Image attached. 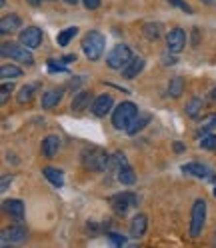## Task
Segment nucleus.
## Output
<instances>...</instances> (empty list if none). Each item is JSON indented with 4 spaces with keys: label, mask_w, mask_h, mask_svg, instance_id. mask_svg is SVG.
I'll use <instances>...</instances> for the list:
<instances>
[{
    "label": "nucleus",
    "mask_w": 216,
    "mask_h": 248,
    "mask_svg": "<svg viewBox=\"0 0 216 248\" xmlns=\"http://www.w3.org/2000/svg\"><path fill=\"white\" fill-rule=\"evenodd\" d=\"M22 20L18 14H6V16H2V20H0V34H10V32H16V30L20 28Z\"/></svg>",
    "instance_id": "ddd939ff"
},
{
    "label": "nucleus",
    "mask_w": 216,
    "mask_h": 248,
    "mask_svg": "<svg viewBox=\"0 0 216 248\" xmlns=\"http://www.w3.org/2000/svg\"><path fill=\"white\" fill-rule=\"evenodd\" d=\"M142 32H144V36H146L148 40H156V38H160V34H162V24H160V22H146V24L142 26Z\"/></svg>",
    "instance_id": "393cba45"
},
{
    "label": "nucleus",
    "mask_w": 216,
    "mask_h": 248,
    "mask_svg": "<svg viewBox=\"0 0 216 248\" xmlns=\"http://www.w3.org/2000/svg\"><path fill=\"white\" fill-rule=\"evenodd\" d=\"M114 106V98L110 96V94H98L96 98H94V102H92V106H90V110H92V114L94 116H104L106 112H110V108Z\"/></svg>",
    "instance_id": "9b49d317"
},
{
    "label": "nucleus",
    "mask_w": 216,
    "mask_h": 248,
    "mask_svg": "<svg viewBox=\"0 0 216 248\" xmlns=\"http://www.w3.org/2000/svg\"><path fill=\"white\" fill-rule=\"evenodd\" d=\"M28 236V232L22 224H14L6 230H2V248H8V244H22Z\"/></svg>",
    "instance_id": "1a4fd4ad"
},
{
    "label": "nucleus",
    "mask_w": 216,
    "mask_h": 248,
    "mask_svg": "<svg viewBox=\"0 0 216 248\" xmlns=\"http://www.w3.org/2000/svg\"><path fill=\"white\" fill-rule=\"evenodd\" d=\"M202 108H204L202 98L194 96V98H190V100L186 102V106H184V112H186V116H190V118H198L200 112H202Z\"/></svg>",
    "instance_id": "5701e85b"
},
{
    "label": "nucleus",
    "mask_w": 216,
    "mask_h": 248,
    "mask_svg": "<svg viewBox=\"0 0 216 248\" xmlns=\"http://www.w3.org/2000/svg\"><path fill=\"white\" fill-rule=\"evenodd\" d=\"M126 248H140V246H138V244H130V246H126Z\"/></svg>",
    "instance_id": "a19ab883"
},
{
    "label": "nucleus",
    "mask_w": 216,
    "mask_h": 248,
    "mask_svg": "<svg viewBox=\"0 0 216 248\" xmlns=\"http://www.w3.org/2000/svg\"><path fill=\"white\" fill-rule=\"evenodd\" d=\"M200 2H204V4H212L214 0H200Z\"/></svg>",
    "instance_id": "58836bf2"
},
{
    "label": "nucleus",
    "mask_w": 216,
    "mask_h": 248,
    "mask_svg": "<svg viewBox=\"0 0 216 248\" xmlns=\"http://www.w3.org/2000/svg\"><path fill=\"white\" fill-rule=\"evenodd\" d=\"M104 46H106V40L100 32H96V30H92V32H88L82 38V50H84L88 60H98L104 52Z\"/></svg>",
    "instance_id": "7ed1b4c3"
},
{
    "label": "nucleus",
    "mask_w": 216,
    "mask_h": 248,
    "mask_svg": "<svg viewBox=\"0 0 216 248\" xmlns=\"http://www.w3.org/2000/svg\"><path fill=\"white\" fill-rule=\"evenodd\" d=\"M80 160H82V166L86 170H92V172H104V170L110 168V156L106 154V150L98 146L84 148L80 154Z\"/></svg>",
    "instance_id": "f257e3e1"
},
{
    "label": "nucleus",
    "mask_w": 216,
    "mask_h": 248,
    "mask_svg": "<svg viewBox=\"0 0 216 248\" xmlns=\"http://www.w3.org/2000/svg\"><path fill=\"white\" fill-rule=\"evenodd\" d=\"M216 128V114H208L204 120H202V124H200V134H208V132H212Z\"/></svg>",
    "instance_id": "cd10ccee"
},
{
    "label": "nucleus",
    "mask_w": 216,
    "mask_h": 248,
    "mask_svg": "<svg viewBox=\"0 0 216 248\" xmlns=\"http://www.w3.org/2000/svg\"><path fill=\"white\" fill-rule=\"evenodd\" d=\"M210 96H212V100H216V88L212 90V94H210Z\"/></svg>",
    "instance_id": "ea45409f"
},
{
    "label": "nucleus",
    "mask_w": 216,
    "mask_h": 248,
    "mask_svg": "<svg viewBox=\"0 0 216 248\" xmlns=\"http://www.w3.org/2000/svg\"><path fill=\"white\" fill-rule=\"evenodd\" d=\"M182 92H184V80L180 76H174V78L168 82V96L178 98V96H182Z\"/></svg>",
    "instance_id": "a878e982"
},
{
    "label": "nucleus",
    "mask_w": 216,
    "mask_h": 248,
    "mask_svg": "<svg viewBox=\"0 0 216 248\" xmlns=\"http://www.w3.org/2000/svg\"><path fill=\"white\" fill-rule=\"evenodd\" d=\"M60 100H62V90H60V88H52V90H46L44 94H42L40 104H42L44 110H48V108H54Z\"/></svg>",
    "instance_id": "dca6fc26"
},
{
    "label": "nucleus",
    "mask_w": 216,
    "mask_h": 248,
    "mask_svg": "<svg viewBox=\"0 0 216 248\" xmlns=\"http://www.w3.org/2000/svg\"><path fill=\"white\" fill-rule=\"evenodd\" d=\"M150 120H152V116H150L148 112H138V114H136V118L130 122V126L126 128V132H128V134H136V132H140Z\"/></svg>",
    "instance_id": "aec40b11"
},
{
    "label": "nucleus",
    "mask_w": 216,
    "mask_h": 248,
    "mask_svg": "<svg viewBox=\"0 0 216 248\" xmlns=\"http://www.w3.org/2000/svg\"><path fill=\"white\" fill-rule=\"evenodd\" d=\"M10 92H12V84L4 82V84H2V90H0V104H4V102L8 100V96H10Z\"/></svg>",
    "instance_id": "2f4dec72"
},
{
    "label": "nucleus",
    "mask_w": 216,
    "mask_h": 248,
    "mask_svg": "<svg viewBox=\"0 0 216 248\" xmlns=\"http://www.w3.org/2000/svg\"><path fill=\"white\" fill-rule=\"evenodd\" d=\"M166 46H168V52L180 54L184 50V46H186V32L182 28H172L166 34Z\"/></svg>",
    "instance_id": "6e6552de"
},
{
    "label": "nucleus",
    "mask_w": 216,
    "mask_h": 248,
    "mask_svg": "<svg viewBox=\"0 0 216 248\" xmlns=\"http://www.w3.org/2000/svg\"><path fill=\"white\" fill-rule=\"evenodd\" d=\"M140 112L138 110V106L134 102H120L116 106V110L112 112V124H114V128L118 130H126L130 126V122L136 118V114Z\"/></svg>",
    "instance_id": "f03ea898"
},
{
    "label": "nucleus",
    "mask_w": 216,
    "mask_h": 248,
    "mask_svg": "<svg viewBox=\"0 0 216 248\" xmlns=\"http://www.w3.org/2000/svg\"><path fill=\"white\" fill-rule=\"evenodd\" d=\"M90 92L88 90H82V92H78V94L74 96V100H72V112H84L86 110V106L90 104Z\"/></svg>",
    "instance_id": "4be33fe9"
},
{
    "label": "nucleus",
    "mask_w": 216,
    "mask_h": 248,
    "mask_svg": "<svg viewBox=\"0 0 216 248\" xmlns=\"http://www.w3.org/2000/svg\"><path fill=\"white\" fill-rule=\"evenodd\" d=\"M50 2H54V0H50Z\"/></svg>",
    "instance_id": "37998d69"
},
{
    "label": "nucleus",
    "mask_w": 216,
    "mask_h": 248,
    "mask_svg": "<svg viewBox=\"0 0 216 248\" xmlns=\"http://www.w3.org/2000/svg\"><path fill=\"white\" fill-rule=\"evenodd\" d=\"M82 2H84V6L88 10H96L100 6V0H82Z\"/></svg>",
    "instance_id": "f704fd0d"
},
{
    "label": "nucleus",
    "mask_w": 216,
    "mask_h": 248,
    "mask_svg": "<svg viewBox=\"0 0 216 248\" xmlns=\"http://www.w3.org/2000/svg\"><path fill=\"white\" fill-rule=\"evenodd\" d=\"M60 150V138L56 134H50V136H46L44 140H42V154L44 156H48L52 158L54 154Z\"/></svg>",
    "instance_id": "f3484780"
},
{
    "label": "nucleus",
    "mask_w": 216,
    "mask_h": 248,
    "mask_svg": "<svg viewBox=\"0 0 216 248\" xmlns=\"http://www.w3.org/2000/svg\"><path fill=\"white\" fill-rule=\"evenodd\" d=\"M64 2H66V4H76L78 0H64Z\"/></svg>",
    "instance_id": "4c0bfd02"
},
{
    "label": "nucleus",
    "mask_w": 216,
    "mask_h": 248,
    "mask_svg": "<svg viewBox=\"0 0 216 248\" xmlns=\"http://www.w3.org/2000/svg\"><path fill=\"white\" fill-rule=\"evenodd\" d=\"M8 184H12V174H4L2 176V182H0V188H2V192L8 190Z\"/></svg>",
    "instance_id": "72a5a7b5"
},
{
    "label": "nucleus",
    "mask_w": 216,
    "mask_h": 248,
    "mask_svg": "<svg viewBox=\"0 0 216 248\" xmlns=\"http://www.w3.org/2000/svg\"><path fill=\"white\" fill-rule=\"evenodd\" d=\"M174 150H176V152H182V150H184L182 142H174Z\"/></svg>",
    "instance_id": "c9c22d12"
},
{
    "label": "nucleus",
    "mask_w": 216,
    "mask_h": 248,
    "mask_svg": "<svg viewBox=\"0 0 216 248\" xmlns=\"http://www.w3.org/2000/svg\"><path fill=\"white\" fill-rule=\"evenodd\" d=\"M214 196H216V188H214Z\"/></svg>",
    "instance_id": "79ce46f5"
},
{
    "label": "nucleus",
    "mask_w": 216,
    "mask_h": 248,
    "mask_svg": "<svg viewBox=\"0 0 216 248\" xmlns=\"http://www.w3.org/2000/svg\"><path fill=\"white\" fill-rule=\"evenodd\" d=\"M106 238H108V242L112 244V248H122V246L126 244V238L122 236V234H116V232H108Z\"/></svg>",
    "instance_id": "7c9ffc66"
},
{
    "label": "nucleus",
    "mask_w": 216,
    "mask_h": 248,
    "mask_svg": "<svg viewBox=\"0 0 216 248\" xmlns=\"http://www.w3.org/2000/svg\"><path fill=\"white\" fill-rule=\"evenodd\" d=\"M116 176H118V182L120 184H126V186H132L136 182V172L132 170L130 164H124L116 170Z\"/></svg>",
    "instance_id": "412c9836"
},
{
    "label": "nucleus",
    "mask_w": 216,
    "mask_h": 248,
    "mask_svg": "<svg viewBox=\"0 0 216 248\" xmlns=\"http://www.w3.org/2000/svg\"><path fill=\"white\" fill-rule=\"evenodd\" d=\"M18 38H20V44L26 46L28 50L38 48L40 42H42V30H40L38 26H28V28L22 30Z\"/></svg>",
    "instance_id": "9d476101"
},
{
    "label": "nucleus",
    "mask_w": 216,
    "mask_h": 248,
    "mask_svg": "<svg viewBox=\"0 0 216 248\" xmlns=\"http://www.w3.org/2000/svg\"><path fill=\"white\" fill-rule=\"evenodd\" d=\"M4 212L14 218H24V202L22 200H4Z\"/></svg>",
    "instance_id": "6ab92c4d"
},
{
    "label": "nucleus",
    "mask_w": 216,
    "mask_h": 248,
    "mask_svg": "<svg viewBox=\"0 0 216 248\" xmlns=\"http://www.w3.org/2000/svg\"><path fill=\"white\" fill-rule=\"evenodd\" d=\"M34 86L30 84V86H24V88H20V92H18V102L20 104H26V102H30L32 100V94H34Z\"/></svg>",
    "instance_id": "c85d7f7f"
},
{
    "label": "nucleus",
    "mask_w": 216,
    "mask_h": 248,
    "mask_svg": "<svg viewBox=\"0 0 216 248\" xmlns=\"http://www.w3.org/2000/svg\"><path fill=\"white\" fill-rule=\"evenodd\" d=\"M142 68H144V58H140V56H134L128 64L122 68V76H124V78H136L138 74L142 72Z\"/></svg>",
    "instance_id": "4468645a"
},
{
    "label": "nucleus",
    "mask_w": 216,
    "mask_h": 248,
    "mask_svg": "<svg viewBox=\"0 0 216 248\" xmlns=\"http://www.w3.org/2000/svg\"><path fill=\"white\" fill-rule=\"evenodd\" d=\"M182 172L188 174V176H194V178H208V176H212L210 168L204 166V164H200V162H188V164H184L182 166Z\"/></svg>",
    "instance_id": "f8f14e48"
},
{
    "label": "nucleus",
    "mask_w": 216,
    "mask_h": 248,
    "mask_svg": "<svg viewBox=\"0 0 216 248\" xmlns=\"http://www.w3.org/2000/svg\"><path fill=\"white\" fill-rule=\"evenodd\" d=\"M148 228V218H146V214H136L132 222H130V236L132 238H140L144 232Z\"/></svg>",
    "instance_id": "2eb2a0df"
},
{
    "label": "nucleus",
    "mask_w": 216,
    "mask_h": 248,
    "mask_svg": "<svg viewBox=\"0 0 216 248\" xmlns=\"http://www.w3.org/2000/svg\"><path fill=\"white\" fill-rule=\"evenodd\" d=\"M130 60H132V54H130L128 46L126 44H116L114 48L108 52L106 64H108V68H112V70H122Z\"/></svg>",
    "instance_id": "39448f33"
},
{
    "label": "nucleus",
    "mask_w": 216,
    "mask_h": 248,
    "mask_svg": "<svg viewBox=\"0 0 216 248\" xmlns=\"http://www.w3.org/2000/svg\"><path fill=\"white\" fill-rule=\"evenodd\" d=\"M0 54L4 58H10V60H16L20 64H26V66H32L34 64V58L30 54V50L22 44H14V42H4L2 48H0Z\"/></svg>",
    "instance_id": "20e7f679"
},
{
    "label": "nucleus",
    "mask_w": 216,
    "mask_h": 248,
    "mask_svg": "<svg viewBox=\"0 0 216 248\" xmlns=\"http://www.w3.org/2000/svg\"><path fill=\"white\" fill-rule=\"evenodd\" d=\"M26 2H28L30 6H38V4L42 2V0H26Z\"/></svg>",
    "instance_id": "e433bc0d"
},
{
    "label": "nucleus",
    "mask_w": 216,
    "mask_h": 248,
    "mask_svg": "<svg viewBox=\"0 0 216 248\" xmlns=\"http://www.w3.org/2000/svg\"><path fill=\"white\" fill-rule=\"evenodd\" d=\"M168 2H170L172 6H178V8H182L184 12H192V8H190L186 2H182V0H168Z\"/></svg>",
    "instance_id": "473e14b6"
},
{
    "label": "nucleus",
    "mask_w": 216,
    "mask_h": 248,
    "mask_svg": "<svg viewBox=\"0 0 216 248\" xmlns=\"http://www.w3.org/2000/svg\"><path fill=\"white\" fill-rule=\"evenodd\" d=\"M200 148L216 150V134H204L202 138H200Z\"/></svg>",
    "instance_id": "c756f323"
},
{
    "label": "nucleus",
    "mask_w": 216,
    "mask_h": 248,
    "mask_svg": "<svg viewBox=\"0 0 216 248\" xmlns=\"http://www.w3.org/2000/svg\"><path fill=\"white\" fill-rule=\"evenodd\" d=\"M110 206L114 208L116 214L124 216L130 208L138 206V194H134V192H120V194H114V196H110Z\"/></svg>",
    "instance_id": "0eeeda50"
},
{
    "label": "nucleus",
    "mask_w": 216,
    "mask_h": 248,
    "mask_svg": "<svg viewBox=\"0 0 216 248\" xmlns=\"http://www.w3.org/2000/svg\"><path fill=\"white\" fill-rule=\"evenodd\" d=\"M76 32H78V28H76V26H70V28L62 30V32H58V36H56L58 46H68V42L76 36Z\"/></svg>",
    "instance_id": "bb28decb"
},
{
    "label": "nucleus",
    "mask_w": 216,
    "mask_h": 248,
    "mask_svg": "<svg viewBox=\"0 0 216 248\" xmlns=\"http://www.w3.org/2000/svg\"><path fill=\"white\" fill-rule=\"evenodd\" d=\"M42 176H46V180H48L50 184H54V186H58V188L64 184L62 170H58V168H54V166H44V168H42Z\"/></svg>",
    "instance_id": "a211bd4d"
},
{
    "label": "nucleus",
    "mask_w": 216,
    "mask_h": 248,
    "mask_svg": "<svg viewBox=\"0 0 216 248\" xmlns=\"http://www.w3.org/2000/svg\"><path fill=\"white\" fill-rule=\"evenodd\" d=\"M22 76V70L18 66H12V64H2L0 66V78H2L4 82L12 80V78H20Z\"/></svg>",
    "instance_id": "b1692460"
},
{
    "label": "nucleus",
    "mask_w": 216,
    "mask_h": 248,
    "mask_svg": "<svg viewBox=\"0 0 216 248\" xmlns=\"http://www.w3.org/2000/svg\"><path fill=\"white\" fill-rule=\"evenodd\" d=\"M204 222H206V202L202 198H198V200H194L192 214H190V236L192 238L200 236V232L204 228Z\"/></svg>",
    "instance_id": "423d86ee"
}]
</instances>
